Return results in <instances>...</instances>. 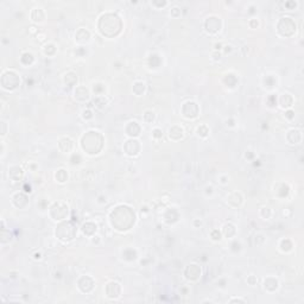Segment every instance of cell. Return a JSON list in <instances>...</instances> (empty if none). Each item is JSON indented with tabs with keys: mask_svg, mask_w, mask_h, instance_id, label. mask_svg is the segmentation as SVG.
I'll use <instances>...</instances> for the list:
<instances>
[{
	"mask_svg": "<svg viewBox=\"0 0 304 304\" xmlns=\"http://www.w3.org/2000/svg\"><path fill=\"white\" fill-rule=\"evenodd\" d=\"M99 29L101 34L107 37L118 35L121 30V20L114 13H105L99 20Z\"/></svg>",
	"mask_w": 304,
	"mask_h": 304,
	"instance_id": "1",
	"label": "cell"
},
{
	"mask_svg": "<svg viewBox=\"0 0 304 304\" xmlns=\"http://www.w3.org/2000/svg\"><path fill=\"white\" fill-rule=\"evenodd\" d=\"M204 26H206L208 32L215 34V32L220 31V29H221V20L217 17H209L204 23Z\"/></svg>",
	"mask_w": 304,
	"mask_h": 304,
	"instance_id": "2",
	"label": "cell"
},
{
	"mask_svg": "<svg viewBox=\"0 0 304 304\" xmlns=\"http://www.w3.org/2000/svg\"><path fill=\"white\" fill-rule=\"evenodd\" d=\"M32 19L36 21H41L44 19V12L42 8H35L32 11Z\"/></svg>",
	"mask_w": 304,
	"mask_h": 304,
	"instance_id": "3",
	"label": "cell"
},
{
	"mask_svg": "<svg viewBox=\"0 0 304 304\" xmlns=\"http://www.w3.org/2000/svg\"><path fill=\"white\" fill-rule=\"evenodd\" d=\"M56 178L60 181V182H65L67 178H68V175L64 170H60L58 172L56 173Z\"/></svg>",
	"mask_w": 304,
	"mask_h": 304,
	"instance_id": "4",
	"label": "cell"
},
{
	"mask_svg": "<svg viewBox=\"0 0 304 304\" xmlns=\"http://www.w3.org/2000/svg\"><path fill=\"white\" fill-rule=\"evenodd\" d=\"M212 236H213V239H215V240H217V239H220V233H219L217 230H215V232H213V234H212Z\"/></svg>",
	"mask_w": 304,
	"mask_h": 304,
	"instance_id": "5",
	"label": "cell"
},
{
	"mask_svg": "<svg viewBox=\"0 0 304 304\" xmlns=\"http://www.w3.org/2000/svg\"><path fill=\"white\" fill-rule=\"evenodd\" d=\"M153 133H154V134H153V136H154V137H157V138H158V137H160V136H162V131H160V130H158V128H156V130H154V131H153Z\"/></svg>",
	"mask_w": 304,
	"mask_h": 304,
	"instance_id": "6",
	"label": "cell"
}]
</instances>
